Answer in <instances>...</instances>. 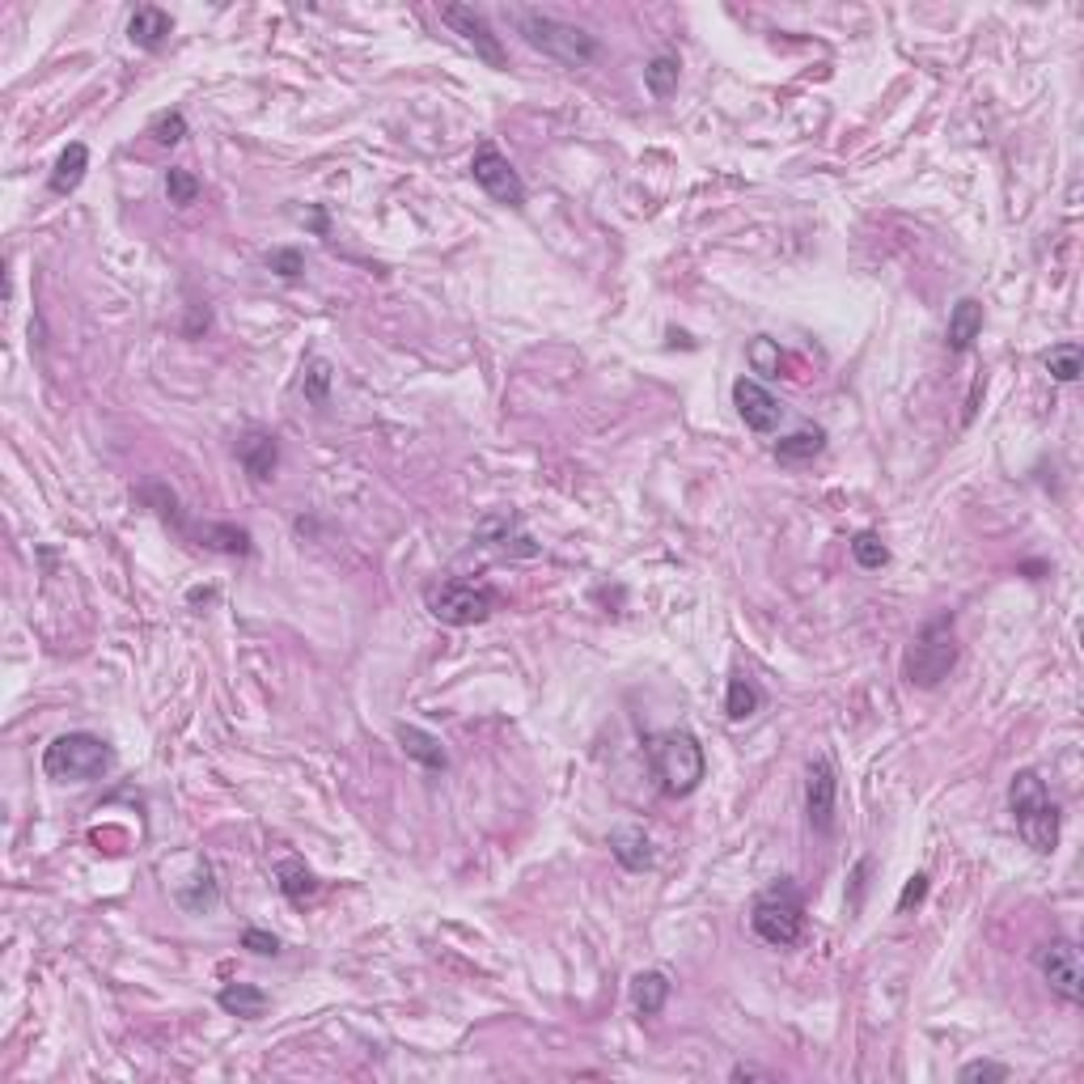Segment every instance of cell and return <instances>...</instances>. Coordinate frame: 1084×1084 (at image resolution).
Masks as SVG:
<instances>
[{"label":"cell","instance_id":"5bb4252c","mask_svg":"<svg viewBox=\"0 0 1084 1084\" xmlns=\"http://www.w3.org/2000/svg\"><path fill=\"white\" fill-rule=\"evenodd\" d=\"M175 34V18L157 4H136L132 18H127V38L141 47V52H161L166 38Z\"/></svg>","mask_w":1084,"mask_h":1084},{"label":"cell","instance_id":"7c38bea8","mask_svg":"<svg viewBox=\"0 0 1084 1084\" xmlns=\"http://www.w3.org/2000/svg\"><path fill=\"white\" fill-rule=\"evenodd\" d=\"M733 407H737V415H741V424L750 428V433H759V437H767V433H775L780 428V420H784V403L762 385V381H755V378H737L733 381Z\"/></svg>","mask_w":1084,"mask_h":1084},{"label":"cell","instance_id":"4dcf8cb0","mask_svg":"<svg viewBox=\"0 0 1084 1084\" xmlns=\"http://www.w3.org/2000/svg\"><path fill=\"white\" fill-rule=\"evenodd\" d=\"M301 390H305V399H314V403H326V390H331V360L314 356V360L305 365Z\"/></svg>","mask_w":1084,"mask_h":1084},{"label":"cell","instance_id":"83f0119b","mask_svg":"<svg viewBox=\"0 0 1084 1084\" xmlns=\"http://www.w3.org/2000/svg\"><path fill=\"white\" fill-rule=\"evenodd\" d=\"M851 559H856L864 572H878V568L890 563V547L881 543V534H873V529H860V534L851 538Z\"/></svg>","mask_w":1084,"mask_h":1084},{"label":"cell","instance_id":"e0dca14e","mask_svg":"<svg viewBox=\"0 0 1084 1084\" xmlns=\"http://www.w3.org/2000/svg\"><path fill=\"white\" fill-rule=\"evenodd\" d=\"M611 856H615L627 873H645V869H652V860H657L652 839H648L640 826H618V830H611Z\"/></svg>","mask_w":1084,"mask_h":1084},{"label":"cell","instance_id":"5b68a950","mask_svg":"<svg viewBox=\"0 0 1084 1084\" xmlns=\"http://www.w3.org/2000/svg\"><path fill=\"white\" fill-rule=\"evenodd\" d=\"M115 762V750L98 733H59L43 750V775L56 784H89L102 780Z\"/></svg>","mask_w":1084,"mask_h":1084},{"label":"cell","instance_id":"484cf974","mask_svg":"<svg viewBox=\"0 0 1084 1084\" xmlns=\"http://www.w3.org/2000/svg\"><path fill=\"white\" fill-rule=\"evenodd\" d=\"M1042 365H1047V373L1055 381H1063V385H1072V381H1081V373H1084V348L1081 344H1055L1051 353L1042 356Z\"/></svg>","mask_w":1084,"mask_h":1084},{"label":"cell","instance_id":"f1b7e54d","mask_svg":"<svg viewBox=\"0 0 1084 1084\" xmlns=\"http://www.w3.org/2000/svg\"><path fill=\"white\" fill-rule=\"evenodd\" d=\"M200 191H204V182L191 175V170H182V166H170V170H166V195H170V204L191 208L200 200Z\"/></svg>","mask_w":1084,"mask_h":1084},{"label":"cell","instance_id":"2e32d148","mask_svg":"<svg viewBox=\"0 0 1084 1084\" xmlns=\"http://www.w3.org/2000/svg\"><path fill=\"white\" fill-rule=\"evenodd\" d=\"M979 335H983V301H979V297H962V301L949 310L945 344H949V353H970Z\"/></svg>","mask_w":1084,"mask_h":1084},{"label":"cell","instance_id":"f546056e","mask_svg":"<svg viewBox=\"0 0 1084 1084\" xmlns=\"http://www.w3.org/2000/svg\"><path fill=\"white\" fill-rule=\"evenodd\" d=\"M148 136L157 141L161 148H175L182 136H187V119L182 111H161V115L148 119Z\"/></svg>","mask_w":1084,"mask_h":1084},{"label":"cell","instance_id":"4316f807","mask_svg":"<svg viewBox=\"0 0 1084 1084\" xmlns=\"http://www.w3.org/2000/svg\"><path fill=\"white\" fill-rule=\"evenodd\" d=\"M678 72H682L678 56H670V52L652 56L645 64V86H648V93H652V98H670V93L678 89Z\"/></svg>","mask_w":1084,"mask_h":1084},{"label":"cell","instance_id":"7402d4cb","mask_svg":"<svg viewBox=\"0 0 1084 1084\" xmlns=\"http://www.w3.org/2000/svg\"><path fill=\"white\" fill-rule=\"evenodd\" d=\"M276 881H280V894L289 898V903H305V898H314L319 894V878L305 869V860H297V856H289V860H280L276 864Z\"/></svg>","mask_w":1084,"mask_h":1084},{"label":"cell","instance_id":"8d00e7d4","mask_svg":"<svg viewBox=\"0 0 1084 1084\" xmlns=\"http://www.w3.org/2000/svg\"><path fill=\"white\" fill-rule=\"evenodd\" d=\"M733 1081H767V1072H759V1068H733Z\"/></svg>","mask_w":1084,"mask_h":1084},{"label":"cell","instance_id":"3957f363","mask_svg":"<svg viewBox=\"0 0 1084 1084\" xmlns=\"http://www.w3.org/2000/svg\"><path fill=\"white\" fill-rule=\"evenodd\" d=\"M517 22V34L526 38L534 52L559 59L568 68H585L602 56V43L589 34V30L572 26V22H559L551 13H538V9H513L509 13Z\"/></svg>","mask_w":1084,"mask_h":1084},{"label":"cell","instance_id":"4fadbf2b","mask_svg":"<svg viewBox=\"0 0 1084 1084\" xmlns=\"http://www.w3.org/2000/svg\"><path fill=\"white\" fill-rule=\"evenodd\" d=\"M170 894H175V903L182 910H191V915H204V910L216 907V878H212V864H208L204 856H195L191 851V873L182 881H170Z\"/></svg>","mask_w":1084,"mask_h":1084},{"label":"cell","instance_id":"ba28073f","mask_svg":"<svg viewBox=\"0 0 1084 1084\" xmlns=\"http://www.w3.org/2000/svg\"><path fill=\"white\" fill-rule=\"evenodd\" d=\"M470 178H474L496 204H509V208L526 204V182H522V175L513 170V161H509L492 141H483V145L474 148V157H470Z\"/></svg>","mask_w":1084,"mask_h":1084},{"label":"cell","instance_id":"1f68e13d","mask_svg":"<svg viewBox=\"0 0 1084 1084\" xmlns=\"http://www.w3.org/2000/svg\"><path fill=\"white\" fill-rule=\"evenodd\" d=\"M267 267H271L280 280H297V276L305 271V255H301L297 246H280V250L267 255Z\"/></svg>","mask_w":1084,"mask_h":1084},{"label":"cell","instance_id":"e575fe53","mask_svg":"<svg viewBox=\"0 0 1084 1084\" xmlns=\"http://www.w3.org/2000/svg\"><path fill=\"white\" fill-rule=\"evenodd\" d=\"M242 949H250V953H259V958H276V953H280V937H271L264 928H246V932H242Z\"/></svg>","mask_w":1084,"mask_h":1084},{"label":"cell","instance_id":"6da1fadb","mask_svg":"<svg viewBox=\"0 0 1084 1084\" xmlns=\"http://www.w3.org/2000/svg\"><path fill=\"white\" fill-rule=\"evenodd\" d=\"M1008 814L1017 835L1026 839L1038 856H1051L1059 848V805L1051 801V792L1042 784L1038 771H1017L1013 784H1008Z\"/></svg>","mask_w":1084,"mask_h":1084},{"label":"cell","instance_id":"d590c367","mask_svg":"<svg viewBox=\"0 0 1084 1084\" xmlns=\"http://www.w3.org/2000/svg\"><path fill=\"white\" fill-rule=\"evenodd\" d=\"M924 894H928V873H915V878L907 881V890H903V898H898V915H907L910 907H919Z\"/></svg>","mask_w":1084,"mask_h":1084},{"label":"cell","instance_id":"30bf717a","mask_svg":"<svg viewBox=\"0 0 1084 1084\" xmlns=\"http://www.w3.org/2000/svg\"><path fill=\"white\" fill-rule=\"evenodd\" d=\"M440 22L454 30V34H462V43L474 47V56L483 59L488 68H509V56H504L500 34L488 26V18H483L474 4H445V9H440Z\"/></svg>","mask_w":1084,"mask_h":1084},{"label":"cell","instance_id":"d6a6232c","mask_svg":"<svg viewBox=\"0 0 1084 1084\" xmlns=\"http://www.w3.org/2000/svg\"><path fill=\"white\" fill-rule=\"evenodd\" d=\"M750 365L759 369L762 378H780V348H775L767 335H759V339L750 344Z\"/></svg>","mask_w":1084,"mask_h":1084},{"label":"cell","instance_id":"7a4b0ae2","mask_svg":"<svg viewBox=\"0 0 1084 1084\" xmlns=\"http://www.w3.org/2000/svg\"><path fill=\"white\" fill-rule=\"evenodd\" d=\"M648 762H652L666 796H691L707 775L704 746H700V737L691 729L652 733L648 737Z\"/></svg>","mask_w":1084,"mask_h":1084},{"label":"cell","instance_id":"d4e9b609","mask_svg":"<svg viewBox=\"0 0 1084 1084\" xmlns=\"http://www.w3.org/2000/svg\"><path fill=\"white\" fill-rule=\"evenodd\" d=\"M200 543L212 547V551H225V556H250L255 551V543H250V534L242 526H230V522H212V526L200 529Z\"/></svg>","mask_w":1084,"mask_h":1084},{"label":"cell","instance_id":"cb8c5ba5","mask_svg":"<svg viewBox=\"0 0 1084 1084\" xmlns=\"http://www.w3.org/2000/svg\"><path fill=\"white\" fill-rule=\"evenodd\" d=\"M822 449H826V433L814 428V424H805V428H796L792 437L775 440V458H780V462H809V458H818Z\"/></svg>","mask_w":1084,"mask_h":1084},{"label":"cell","instance_id":"277c9868","mask_svg":"<svg viewBox=\"0 0 1084 1084\" xmlns=\"http://www.w3.org/2000/svg\"><path fill=\"white\" fill-rule=\"evenodd\" d=\"M953 666H958V632H953V615L945 611L915 632V640L903 652V678L919 691H932L953 674Z\"/></svg>","mask_w":1084,"mask_h":1084},{"label":"cell","instance_id":"603a6c76","mask_svg":"<svg viewBox=\"0 0 1084 1084\" xmlns=\"http://www.w3.org/2000/svg\"><path fill=\"white\" fill-rule=\"evenodd\" d=\"M762 707V691L755 686V678H746L741 670L729 678V695H725V716H729L733 725H741V720H750L755 712Z\"/></svg>","mask_w":1084,"mask_h":1084},{"label":"cell","instance_id":"836d02e7","mask_svg":"<svg viewBox=\"0 0 1084 1084\" xmlns=\"http://www.w3.org/2000/svg\"><path fill=\"white\" fill-rule=\"evenodd\" d=\"M1013 1072L1004 1068V1063H992V1059H974V1063H966L962 1072H958V1081L962 1084H974V1081H992V1084H999V1081H1008Z\"/></svg>","mask_w":1084,"mask_h":1084},{"label":"cell","instance_id":"9a60e30c","mask_svg":"<svg viewBox=\"0 0 1084 1084\" xmlns=\"http://www.w3.org/2000/svg\"><path fill=\"white\" fill-rule=\"evenodd\" d=\"M237 462L242 470L255 479V483H267L276 467H280V445L271 433H246V437L237 440Z\"/></svg>","mask_w":1084,"mask_h":1084},{"label":"cell","instance_id":"44dd1931","mask_svg":"<svg viewBox=\"0 0 1084 1084\" xmlns=\"http://www.w3.org/2000/svg\"><path fill=\"white\" fill-rule=\"evenodd\" d=\"M86 170H89V148L81 141H72V145L59 153L56 170H52V195H72L81 187Z\"/></svg>","mask_w":1084,"mask_h":1084},{"label":"cell","instance_id":"ffe728a7","mask_svg":"<svg viewBox=\"0 0 1084 1084\" xmlns=\"http://www.w3.org/2000/svg\"><path fill=\"white\" fill-rule=\"evenodd\" d=\"M216 1004L230 1013V1017H242V1021H259L267 1013V992L255 987V983H225Z\"/></svg>","mask_w":1084,"mask_h":1084},{"label":"cell","instance_id":"8992f818","mask_svg":"<svg viewBox=\"0 0 1084 1084\" xmlns=\"http://www.w3.org/2000/svg\"><path fill=\"white\" fill-rule=\"evenodd\" d=\"M750 928L771 949H792L796 940L805 937V903H801V890L792 885V878H780L767 894H759Z\"/></svg>","mask_w":1084,"mask_h":1084},{"label":"cell","instance_id":"d6986e66","mask_svg":"<svg viewBox=\"0 0 1084 1084\" xmlns=\"http://www.w3.org/2000/svg\"><path fill=\"white\" fill-rule=\"evenodd\" d=\"M666 999H670V979L661 970H640L632 979V1008H636V1017H657L666 1008Z\"/></svg>","mask_w":1084,"mask_h":1084},{"label":"cell","instance_id":"ac0fdd59","mask_svg":"<svg viewBox=\"0 0 1084 1084\" xmlns=\"http://www.w3.org/2000/svg\"><path fill=\"white\" fill-rule=\"evenodd\" d=\"M399 746H403V755L420 762L424 771H445V767H449V755H445L440 737L415 729V725H399Z\"/></svg>","mask_w":1084,"mask_h":1084},{"label":"cell","instance_id":"9c48e42d","mask_svg":"<svg viewBox=\"0 0 1084 1084\" xmlns=\"http://www.w3.org/2000/svg\"><path fill=\"white\" fill-rule=\"evenodd\" d=\"M1038 970H1042V979L1051 983V992H1059L1068 1004H1084V970H1081V949H1076V940H1068V937L1047 940V945L1038 949Z\"/></svg>","mask_w":1084,"mask_h":1084},{"label":"cell","instance_id":"74e56055","mask_svg":"<svg viewBox=\"0 0 1084 1084\" xmlns=\"http://www.w3.org/2000/svg\"><path fill=\"white\" fill-rule=\"evenodd\" d=\"M191 602H212V589H191Z\"/></svg>","mask_w":1084,"mask_h":1084},{"label":"cell","instance_id":"8fae6325","mask_svg":"<svg viewBox=\"0 0 1084 1084\" xmlns=\"http://www.w3.org/2000/svg\"><path fill=\"white\" fill-rule=\"evenodd\" d=\"M835 801H839V771H835V762L822 755L805 771V818H809V826L818 835L835 830Z\"/></svg>","mask_w":1084,"mask_h":1084},{"label":"cell","instance_id":"52a82bcc","mask_svg":"<svg viewBox=\"0 0 1084 1084\" xmlns=\"http://www.w3.org/2000/svg\"><path fill=\"white\" fill-rule=\"evenodd\" d=\"M424 606L445 627H474L496 611V593L474 581H437L424 589Z\"/></svg>","mask_w":1084,"mask_h":1084}]
</instances>
